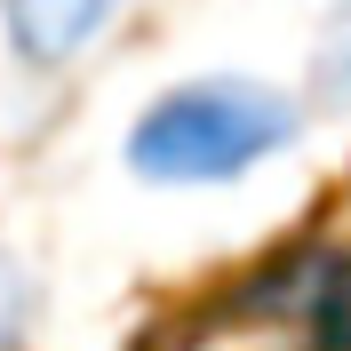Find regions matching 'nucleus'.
Instances as JSON below:
<instances>
[{"label":"nucleus","instance_id":"3","mask_svg":"<svg viewBox=\"0 0 351 351\" xmlns=\"http://www.w3.org/2000/svg\"><path fill=\"white\" fill-rule=\"evenodd\" d=\"M311 96L328 112H351V0H328L319 48H311Z\"/></svg>","mask_w":351,"mask_h":351},{"label":"nucleus","instance_id":"2","mask_svg":"<svg viewBox=\"0 0 351 351\" xmlns=\"http://www.w3.org/2000/svg\"><path fill=\"white\" fill-rule=\"evenodd\" d=\"M128 0H0V48L24 72H72L112 40Z\"/></svg>","mask_w":351,"mask_h":351},{"label":"nucleus","instance_id":"4","mask_svg":"<svg viewBox=\"0 0 351 351\" xmlns=\"http://www.w3.org/2000/svg\"><path fill=\"white\" fill-rule=\"evenodd\" d=\"M32 271L0 247V351H32Z\"/></svg>","mask_w":351,"mask_h":351},{"label":"nucleus","instance_id":"1","mask_svg":"<svg viewBox=\"0 0 351 351\" xmlns=\"http://www.w3.org/2000/svg\"><path fill=\"white\" fill-rule=\"evenodd\" d=\"M295 144H304V104L287 88L247 80V72H208V80L160 88L128 120L120 160L152 192H223L287 160Z\"/></svg>","mask_w":351,"mask_h":351}]
</instances>
